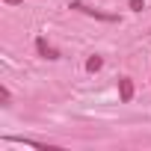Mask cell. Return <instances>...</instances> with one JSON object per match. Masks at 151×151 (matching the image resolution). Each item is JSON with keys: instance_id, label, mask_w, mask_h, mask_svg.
<instances>
[{"instance_id": "obj_1", "label": "cell", "mask_w": 151, "mask_h": 151, "mask_svg": "<svg viewBox=\"0 0 151 151\" xmlns=\"http://www.w3.org/2000/svg\"><path fill=\"white\" fill-rule=\"evenodd\" d=\"M71 9L86 12V15H95L98 21H116V15H110V12H101V9H95V6H86V3H80V0H71Z\"/></svg>"}, {"instance_id": "obj_2", "label": "cell", "mask_w": 151, "mask_h": 151, "mask_svg": "<svg viewBox=\"0 0 151 151\" xmlns=\"http://www.w3.org/2000/svg\"><path fill=\"white\" fill-rule=\"evenodd\" d=\"M36 50H39V56H45V59H59V50H56L47 39H36Z\"/></svg>"}, {"instance_id": "obj_3", "label": "cell", "mask_w": 151, "mask_h": 151, "mask_svg": "<svg viewBox=\"0 0 151 151\" xmlns=\"http://www.w3.org/2000/svg\"><path fill=\"white\" fill-rule=\"evenodd\" d=\"M119 98L122 101H130L133 98V80L130 77H119Z\"/></svg>"}, {"instance_id": "obj_4", "label": "cell", "mask_w": 151, "mask_h": 151, "mask_svg": "<svg viewBox=\"0 0 151 151\" xmlns=\"http://www.w3.org/2000/svg\"><path fill=\"white\" fill-rule=\"evenodd\" d=\"M101 65H104V59H101V56H89V62H86V68H89V71H98Z\"/></svg>"}, {"instance_id": "obj_5", "label": "cell", "mask_w": 151, "mask_h": 151, "mask_svg": "<svg viewBox=\"0 0 151 151\" xmlns=\"http://www.w3.org/2000/svg\"><path fill=\"white\" fill-rule=\"evenodd\" d=\"M9 101H12V95H9V89L3 86V89H0V104H3V107H9Z\"/></svg>"}, {"instance_id": "obj_6", "label": "cell", "mask_w": 151, "mask_h": 151, "mask_svg": "<svg viewBox=\"0 0 151 151\" xmlns=\"http://www.w3.org/2000/svg\"><path fill=\"white\" fill-rule=\"evenodd\" d=\"M127 3H130L133 12H142V0H127Z\"/></svg>"}, {"instance_id": "obj_7", "label": "cell", "mask_w": 151, "mask_h": 151, "mask_svg": "<svg viewBox=\"0 0 151 151\" xmlns=\"http://www.w3.org/2000/svg\"><path fill=\"white\" fill-rule=\"evenodd\" d=\"M3 3H9V6H21L24 0H3Z\"/></svg>"}]
</instances>
